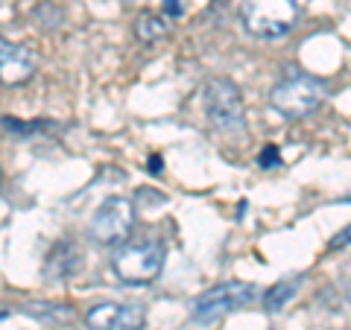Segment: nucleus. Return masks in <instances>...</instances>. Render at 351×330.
<instances>
[{
	"instance_id": "1",
	"label": "nucleus",
	"mask_w": 351,
	"mask_h": 330,
	"mask_svg": "<svg viewBox=\"0 0 351 330\" xmlns=\"http://www.w3.org/2000/svg\"><path fill=\"white\" fill-rule=\"evenodd\" d=\"M240 21L258 38H281L299 24V0H243Z\"/></svg>"
},
{
	"instance_id": "2",
	"label": "nucleus",
	"mask_w": 351,
	"mask_h": 330,
	"mask_svg": "<svg viewBox=\"0 0 351 330\" xmlns=\"http://www.w3.org/2000/svg\"><path fill=\"white\" fill-rule=\"evenodd\" d=\"M112 269L126 283H152L164 269V246L158 240H129L120 243Z\"/></svg>"
},
{
	"instance_id": "3",
	"label": "nucleus",
	"mask_w": 351,
	"mask_h": 330,
	"mask_svg": "<svg viewBox=\"0 0 351 330\" xmlns=\"http://www.w3.org/2000/svg\"><path fill=\"white\" fill-rule=\"evenodd\" d=\"M325 94H328V85L322 79L307 76V73H293V76H287L284 82H278L276 88H272L269 105L276 108L278 114L295 120V117L313 114L316 108L322 105Z\"/></svg>"
},
{
	"instance_id": "4",
	"label": "nucleus",
	"mask_w": 351,
	"mask_h": 330,
	"mask_svg": "<svg viewBox=\"0 0 351 330\" xmlns=\"http://www.w3.org/2000/svg\"><path fill=\"white\" fill-rule=\"evenodd\" d=\"M205 112L211 117V123L219 126L223 131H240L246 126V105L240 88L219 76L205 85Z\"/></svg>"
},
{
	"instance_id": "5",
	"label": "nucleus",
	"mask_w": 351,
	"mask_h": 330,
	"mask_svg": "<svg viewBox=\"0 0 351 330\" xmlns=\"http://www.w3.org/2000/svg\"><path fill=\"white\" fill-rule=\"evenodd\" d=\"M132 228H135V205L123 196L106 199L97 214L91 216V237L100 246H120L126 243Z\"/></svg>"
},
{
	"instance_id": "6",
	"label": "nucleus",
	"mask_w": 351,
	"mask_h": 330,
	"mask_svg": "<svg viewBox=\"0 0 351 330\" xmlns=\"http://www.w3.org/2000/svg\"><path fill=\"white\" fill-rule=\"evenodd\" d=\"M258 295V287L255 283H243V281H226L219 283V287L208 290L205 295H199L193 304V318H199V322H217V318H223L228 313L240 310V307H246L255 301Z\"/></svg>"
},
{
	"instance_id": "7",
	"label": "nucleus",
	"mask_w": 351,
	"mask_h": 330,
	"mask_svg": "<svg viewBox=\"0 0 351 330\" xmlns=\"http://www.w3.org/2000/svg\"><path fill=\"white\" fill-rule=\"evenodd\" d=\"M147 318L144 304L138 301H103L85 313L88 330H141Z\"/></svg>"
},
{
	"instance_id": "8",
	"label": "nucleus",
	"mask_w": 351,
	"mask_h": 330,
	"mask_svg": "<svg viewBox=\"0 0 351 330\" xmlns=\"http://www.w3.org/2000/svg\"><path fill=\"white\" fill-rule=\"evenodd\" d=\"M38 68V59L27 44H12L0 38V82L3 85H24L32 79Z\"/></svg>"
},
{
	"instance_id": "9",
	"label": "nucleus",
	"mask_w": 351,
	"mask_h": 330,
	"mask_svg": "<svg viewBox=\"0 0 351 330\" xmlns=\"http://www.w3.org/2000/svg\"><path fill=\"white\" fill-rule=\"evenodd\" d=\"M299 287H302V275H295V278H281L278 283H272L269 287V292H267V310L269 313H278V310H284L290 301H293V295L299 292Z\"/></svg>"
},
{
	"instance_id": "10",
	"label": "nucleus",
	"mask_w": 351,
	"mask_h": 330,
	"mask_svg": "<svg viewBox=\"0 0 351 330\" xmlns=\"http://www.w3.org/2000/svg\"><path fill=\"white\" fill-rule=\"evenodd\" d=\"M167 32H170V24H167V18H164V15L144 12V15H138V21H135V36L141 41H147V44L161 41Z\"/></svg>"
},
{
	"instance_id": "11",
	"label": "nucleus",
	"mask_w": 351,
	"mask_h": 330,
	"mask_svg": "<svg viewBox=\"0 0 351 330\" xmlns=\"http://www.w3.org/2000/svg\"><path fill=\"white\" fill-rule=\"evenodd\" d=\"M281 164V155H278V147H263V152H261V167H278Z\"/></svg>"
},
{
	"instance_id": "12",
	"label": "nucleus",
	"mask_w": 351,
	"mask_h": 330,
	"mask_svg": "<svg viewBox=\"0 0 351 330\" xmlns=\"http://www.w3.org/2000/svg\"><path fill=\"white\" fill-rule=\"evenodd\" d=\"M328 246H331V249H346V246H351V225H346Z\"/></svg>"
},
{
	"instance_id": "13",
	"label": "nucleus",
	"mask_w": 351,
	"mask_h": 330,
	"mask_svg": "<svg viewBox=\"0 0 351 330\" xmlns=\"http://www.w3.org/2000/svg\"><path fill=\"white\" fill-rule=\"evenodd\" d=\"M164 6H167V12H170V15H182V3H179V0H167Z\"/></svg>"
},
{
	"instance_id": "14",
	"label": "nucleus",
	"mask_w": 351,
	"mask_h": 330,
	"mask_svg": "<svg viewBox=\"0 0 351 330\" xmlns=\"http://www.w3.org/2000/svg\"><path fill=\"white\" fill-rule=\"evenodd\" d=\"M149 170L161 173V158H158V155H152V158H149Z\"/></svg>"
},
{
	"instance_id": "15",
	"label": "nucleus",
	"mask_w": 351,
	"mask_h": 330,
	"mask_svg": "<svg viewBox=\"0 0 351 330\" xmlns=\"http://www.w3.org/2000/svg\"><path fill=\"white\" fill-rule=\"evenodd\" d=\"M348 301H351V287H348Z\"/></svg>"
}]
</instances>
